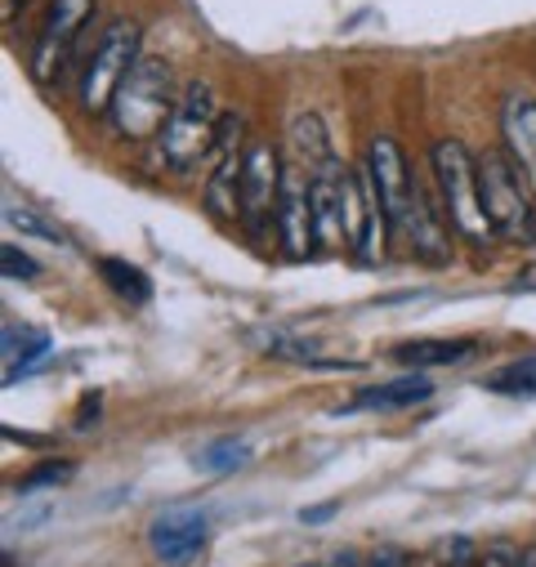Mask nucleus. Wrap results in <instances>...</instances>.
I'll use <instances>...</instances> for the list:
<instances>
[{"instance_id": "13", "label": "nucleus", "mask_w": 536, "mask_h": 567, "mask_svg": "<svg viewBox=\"0 0 536 567\" xmlns=\"http://www.w3.org/2000/svg\"><path fill=\"white\" fill-rule=\"evenodd\" d=\"M501 138H505L509 162L523 171V179L536 193V99H505Z\"/></svg>"}, {"instance_id": "10", "label": "nucleus", "mask_w": 536, "mask_h": 567, "mask_svg": "<svg viewBox=\"0 0 536 567\" xmlns=\"http://www.w3.org/2000/svg\"><path fill=\"white\" fill-rule=\"evenodd\" d=\"M309 197H313V246L340 250L349 237H344V166L336 157L309 171Z\"/></svg>"}, {"instance_id": "24", "label": "nucleus", "mask_w": 536, "mask_h": 567, "mask_svg": "<svg viewBox=\"0 0 536 567\" xmlns=\"http://www.w3.org/2000/svg\"><path fill=\"white\" fill-rule=\"evenodd\" d=\"M518 545H509V540H492L483 554H478V567H518Z\"/></svg>"}, {"instance_id": "6", "label": "nucleus", "mask_w": 536, "mask_h": 567, "mask_svg": "<svg viewBox=\"0 0 536 567\" xmlns=\"http://www.w3.org/2000/svg\"><path fill=\"white\" fill-rule=\"evenodd\" d=\"M282 162L268 138H246L241 157V224L259 241L268 224H278V197H282Z\"/></svg>"}, {"instance_id": "18", "label": "nucleus", "mask_w": 536, "mask_h": 567, "mask_svg": "<svg viewBox=\"0 0 536 567\" xmlns=\"http://www.w3.org/2000/svg\"><path fill=\"white\" fill-rule=\"evenodd\" d=\"M291 138H296V153L305 157V166L309 171H318L322 162H331L336 153H331V144H327V130H322V121L313 116V112H305V116H296L291 121Z\"/></svg>"}, {"instance_id": "1", "label": "nucleus", "mask_w": 536, "mask_h": 567, "mask_svg": "<svg viewBox=\"0 0 536 567\" xmlns=\"http://www.w3.org/2000/svg\"><path fill=\"white\" fill-rule=\"evenodd\" d=\"M430 171H434V188L447 206V219L452 228L474 246V250H492L501 237L487 219V206H483V184H478V157H470V148L461 138H439L430 144Z\"/></svg>"}, {"instance_id": "22", "label": "nucleus", "mask_w": 536, "mask_h": 567, "mask_svg": "<svg viewBox=\"0 0 536 567\" xmlns=\"http://www.w3.org/2000/svg\"><path fill=\"white\" fill-rule=\"evenodd\" d=\"M0 268H6V277H19V281H37L41 277V264L19 246H0Z\"/></svg>"}, {"instance_id": "19", "label": "nucleus", "mask_w": 536, "mask_h": 567, "mask_svg": "<svg viewBox=\"0 0 536 567\" xmlns=\"http://www.w3.org/2000/svg\"><path fill=\"white\" fill-rule=\"evenodd\" d=\"M246 461H250V443L246 439H219V443L197 452V470L202 474H237Z\"/></svg>"}, {"instance_id": "9", "label": "nucleus", "mask_w": 536, "mask_h": 567, "mask_svg": "<svg viewBox=\"0 0 536 567\" xmlns=\"http://www.w3.org/2000/svg\"><path fill=\"white\" fill-rule=\"evenodd\" d=\"M206 532H210L206 509H197V505H175V509H166V514L153 518L148 540H153V554H157L166 567H184V563H193V558L206 549Z\"/></svg>"}, {"instance_id": "11", "label": "nucleus", "mask_w": 536, "mask_h": 567, "mask_svg": "<svg viewBox=\"0 0 536 567\" xmlns=\"http://www.w3.org/2000/svg\"><path fill=\"white\" fill-rule=\"evenodd\" d=\"M278 241L291 259L313 255V197H309V175L305 171H287L282 175V197H278Z\"/></svg>"}, {"instance_id": "14", "label": "nucleus", "mask_w": 536, "mask_h": 567, "mask_svg": "<svg viewBox=\"0 0 536 567\" xmlns=\"http://www.w3.org/2000/svg\"><path fill=\"white\" fill-rule=\"evenodd\" d=\"M430 393H434V384L425 375H402V380H389V384L358 389V398L344 411H402V406L430 402Z\"/></svg>"}, {"instance_id": "8", "label": "nucleus", "mask_w": 536, "mask_h": 567, "mask_svg": "<svg viewBox=\"0 0 536 567\" xmlns=\"http://www.w3.org/2000/svg\"><path fill=\"white\" fill-rule=\"evenodd\" d=\"M367 171L375 179V193L389 210V224H393V237H408V215H412V197H416V171L402 157L398 138L389 134H375L367 144Z\"/></svg>"}, {"instance_id": "30", "label": "nucleus", "mask_w": 536, "mask_h": 567, "mask_svg": "<svg viewBox=\"0 0 536 567\" xmlns=\"http://www.w3.org/2000/svg\"><path fill=\"white\" fill-rule=\"evenodd\" d=\"M470 567H478V563H470Z\"/></svg>"}, {"instance_id": "25", "label": "nucleus", "mask_w": 536, "mask_h": 567, "mask_svg": "<svg viewBox=\"0 0 536 567\" xmlns=\"http://www.w3.org/2000/svg\"><path fill=\"white\" fill-rule=\"evenodd\" d=\"M336 514H340V501H327V505L300 509V523H305V527H318V523H327V518H336Z\"/></svg>"}, {"instance_id": "3", "label": "nucleus", "mask_w": 536, "mask_h": 567, "mask_svg": "<svg viewBox=\"0 0 536 567\" xmlns=\"http://www.w3.org/2000/svg\"><path fill=\"white\" fill-rule=\"evenodd\" d=\"M175 112V99H171V63L166 59H144L130 68V76L121 81L112 107H107V121L121 138H134V144H144V138H157L162 125L171 121Z\"/></svg>"}, {"instance_id": "20", "label": "nucleus", "mask_w": 536, "mask_h": 567, "mask_svg": "<svg viewBox=\"0 0 536 567\" xmlns=\"http://www.w3.org/2000/svg\"><path fill=\"white\" fill-rule=\"evenodd\" d=\"M487 389L492 393H505V398H532L536 393V353L532 358H518L501 371L487 375Z\"/></svg>"}, {"instance_id": "26", "label": "nucleus", "mask_w": 536, "mask_h": 567, "mask_svg": "<svg viewBox=\"0 0 536 567\" xmlns=\"http://www.w3.org/2000/svg\"><path fill=\"white\" fill-rule=\"evenodd\" d=\"M371 567H408V554H402L398 545H380L371 554Z\"/></svg>"}, {"instance_id": "4", "label": "nucleus", "mask_w": 536, "mask_h": 567, "mask_svg": "<svg viewBox=\"0 0 536 567\" xmlns=\"http://www.w3.org/2000/svg\"><path fill=\"white\" fill-rule=\"evenodd\" d=\"M478 184H483V206H487L496 237L509 246H532L536 241V193L505 148H492L478 157Z\"/></svg>"}, {"instance_id": "7", "label": "nucleus", "mask_w": 536, "mask_h": 567, "mask_svg": "<svg viewBox=\"0 0 536 567\" xmlns=\"http://www.w3.org/2000/svg\"><path fill=\"white\" fill-rule=\"evenodd\" d=\"M94 19V0H54L45 23H41V37L32 45V76L41 85H54L81 41V32L90 28Z\"/></svg>"}, {"instance_id": "17", "label": "nucleus", "mask_w": 536, "mask_h": 567, "mask_svg": "<svg viewBox=\"0 0 536 567\" xmlns=\"http://www.w3.org/2000/svg\"><path fill=\"white\" fill-rule=\"evenodd\" d=\"M99 277H103V287H107L112 296H121V300H130V305H144V300L153 296L148 272L134 268V264H125V259H99Z\"/></svg>"}, {"instance_id": "23", "label": "nucleus", "mask_w": 536, "mask_h": 567, "mask_svg": "<svg viewBox=\"0 0 536 567\" xmlns=\"http://www.w3.org/2000/svg\"><path fill=\"white\" fill-rule=\"evenodd\" d=\"M76 470H72V461H50L45 470H32L23 483H19V492H37V487H59V483H68Z\"/></svg>"}, {"instance_id": "12", "label": "nucleus", "mask_w": 536, "mask_h": 567, "mask_svg": "<svg viewBox=\"0 0 536 567\" xmlns=\"http://www.w3.org/2000/svg\"><path fill=\"white\" fill-rule=\"evenodd\" d=\"M452 219H447V206L443 197L434 202V193L416 179V197H412V215H408V246L416 259L425 264H447L452 259Z\"/></svg>"}, {"instance_id": "21", "label": "nucleus", "mask_w": 536, "mask_h": 567, "mask_svg": "<svg viewBox=\"0 0 536 567\" xmlns=\"http://www.w3.org/2000/svg\"><path fill=\"white\" fill-rule=\"evenodd\" d=\"M6 224H10V228H19V233H28V237H41V241H54V246H63V241H68L59 224H50V219H41V215H37V210H28V206H10V210H6Z\"/></svg>"}, {"instance_id": "28", "label": "nucleus", "mask_w": 536, "mask_h": 567, "mask_svg": "<svg viewBox=\"0 0 536 567\" xmlns=\"http://www.w3.org/2000/svg\"><path fill=\"white\" fill-rule=\"evenodd\" d=\"M518 567H536V545H523V554H518Z\"/></svg>"}, {"instance_id": "29", "label": "nucleus", "mask_w": 536, "mask_h": 567, "mask_svg": "<svg viewBox=\"0 0 536 567\" xmlns=\"http://www.w3.org/2000/svg\"><path fill=\"white\" fill-rule=\"evenodd\" d=\"M296 567H318V563H296Z\"/></svg>"}, {"instance_id": "2", "label": "nucleus", "mask_w": 536, "mask_h": 567, "mask_svg": "<svg viewBox=\"0 0 536 567\" xmlns=\"http://www.w3.org/2000/svg\"><path fill=\"white\" fill-rule=\"evenodd\" d=\"M219 116H224V112H219V99H215V85H210V81H193V85L175 99V112H171V121H166L162 134H157L162 166H166L171 175H193V171L210 157Z\"/></svg>"}, {"instance_id": "5", "label": "nucleus", "mask_w": 536, "mask_h": 567, "mask_svg": "<svg viewBox=\"0 0 536 567\" xmlns=\"http://www.w3.org/2000/svg\"><path fill=\"white\" fill-rule=\"evenodd\" d=\"M140 41H144V32L134 19H116L103 28L99 45L90 50V59L81 68V107L90 116H103L112 107L121 81L130 76L134 63H140Z\"/></svg>"}, {"instance_id": "27", "label": "nucleus", "mask_w": 536, "mask_h": 567, "mask_svg": "<svg viewBox=\"0 0 536 567\" xmlns=\"http://www.w3.org/2000/svg\"><path fill=\"white\" fill-rule=\"evenodd\" d=\"M327 567H371V563H367V558H362L358 549H336Z\"/></svg>"}, {"instance_id": "16", "label": "nucleus", "mask_w": 536, "mask_h": 567, "mask_svg": "<svg viewBox=\"0 0 536 567\" xmlns=\"http://www.w3.org/2000/svg\"><path fill=\"white\" fill-rule=\"evenodd\" d=\"M0 344H6V380L10 384L19 375H28L37 367V358H45L54 349L50 331H37V327H23V322H6V331H0Z\"/></svg>"}, {"instance_id": "15", "label": "nucleus", "mask_w": 536, "mask_h": 567, "mask_svg": "<svg viewBox=\"0 0 536 567\" xmlns=\"http://www.w3.org/2000/svg\"><path fill=\"white\" fill-rule=\"evenodd\" d=\"M478 353V340H402L393 344V362L402 367H461Z\"/></svg>"}]
</instances>
